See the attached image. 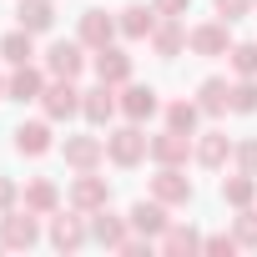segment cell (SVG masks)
Instances as JSON below:
<instances>
[{"instance_id": "6da1fadb", "label": "cell", "mask_w": 257, "mask_h": 257, "mask_svg": "<svg viewBox=\"0 0 257 257\" xmlns=\"http://www.w3.org/2000/svg\"><path fill=\"white\" fill-rule=\"evenodd\" d=\"M147 157H152V137H142V121H126L121 132L106 137V162H116V167H137Z\"/></svg>"}, {"instance_id": "7a4b0ae2", "label": "cell", "mask_w": 257, "mask_h": 257, "mask_svg": "<svg viewBox=\"0 0 257 257\" xmlns=\"http://www.w3.org/2000/svg\"><path fill=\"white\" fill-rule=\"evenodd\" d=\"M41 242V212H21V207H11V212H0V247H11V252H26V247H36Z\"/></svg>"}, {"instance_id": "3957f363", "label": "cell", "mask_w": 257, "mask_h": 257, "mask_svg": "<svg viewBox=\"0 0 257 257\" xmlns=\"http://www.w3.org/2000/svg\"><path fill=\"white\" fill-rule=\"evenodd\" d=\"M91 242V222H86V212H51V247L56 252H81Z\"/></svg>"}, {"instance_id": "277c9868", "label": "cell", "mask_w": 257, "mask_h": 257, "mask_svg": "<svg viewBox=\"0 0 257 257\" xmlns=\"http://www.w3.org/2000/svg\"><path fill=\"white\" fill-rule=\"evenodd\" d=\"M41 111H46V121H71V116H81V91H76V81L56 76V81L41 91Z\"/></svg>"}, {"instance_id": "5b68a950", "label": "cell", "mask_w": 257, "mask_h": 257, "mask_svg": "<svg viewBox=\"0 0 257 257\" xmlns=\"http://www.w3.org/2000/svg\"><path fill=\"white\" fill-rule=\"evenodd\" d=\"M152 197L167 202V207H187V202L197 197V187H192V177H187L182 167H157V177H152Z\"/></svg>"}, {"instance_id": "8992f818", "label": "cell", "mask_w": 257, "mask_h": 257, "mask_svg": "<svg viewBox=\"0 0 257 257\" xmlns=\"http://www.w3.org/2000/svg\"><path fill=\"white\" fill-rule=\"evenodd\" d=\"M71 207L76 212H101V207H111V182L106 177H96V172H76V182H71Z\"/></svg>"}, {"instance_id": "52a82bcc", "label": "cell", "mask_w": 257, "mask_h": 257, "mask_svg": "<svg viewBox=\"0 0 257 257\" xmlns=\"http://www.w3.org/2000/svg\"><path fill=\"white\" fill-rule=\"evenodd\" d=\"M116 111H121V96H116V86L96 81L91 91H81V116H86L91 126H106V121H111Z\"/></svg>"}, {"instance_id": "ba28073f", "label": "cell", "mask_w": 257, "mask_h": 257, "mask_svg": "<svg viewBox=\"0 0 257 257\" xmlns=\"http://www.w3.org/2000/svg\"><path fill=\"white\" fill-rule=\"evenodd\" d=\"M126 237H132V222H126V217H116L111 207L91 212V242H101V247L121 252V247H126Z\"/></svg>"}, {"instance_id": "9c48e42d", "label": "cell", "mask_w": 257, "mask_h": 257, "mask_svg": "<svg viewBox=\"0 0 257 257\" xmlns=\"http://www.w3.org/2000/svg\"><path fill=\"white\" fill-rule=\"evenodd\" d=\"M126 222H132V232H142V237H152V242H157V237L172 227V217H167V202H157V197H152V202L142 197L132 212H126Z\"/></svg>"}, {"instance_id": "30bf717a", "label": "cell", "mask_w": 257, "mask_h": 257, "mask_svg": "<svg viewBox=\"0 0 257 257\" xmlns=\"http://www.w3.org/2000/svg\"><path fill=\"white\" fill-rule=\"evenodd\" d=\"M192 152H197V147H192L187 132H172V126H167L162 137H152V162H157V167H187Z\"/></svg>"}, {"instance_id": "8fae6325", "label": "cell", "mask_w": 257, "mask_h": 257, "mask_svg": "<svg viewBox=\"0 0 257 257\" xmlns=\"http://www.w3.org/2000/svg\"><path fill=\"white\" fill-rule=\"evenodd\" d=\"M187 46H192L197 56H227V51H232V36H227V21L217 16V21H202V26H192Z\"/></svg>"}, {"instance_id": "7c38bea8", "label": "cell", "mask_w": 257, "mask_h": 257, "mask_svg": "<svg viewBox=\"0 0 257 257\" xmlns=\"http://www.w3.org/2000/svg\"><path fill=\"white\" fill-rule=\"evenodd\" d=\"M46 71L76 81V76L86 71V46H81V41H56V46L46 51Z\"/></svg>"}, {"instance_id": "4fadbf2b", "label": "cell", "mask_w": 257, "mask_h": 257, "mask_svg": "<svg viewBox=\"0 0 257 257\" xmlns=\"http://www.w3.org/2000/svg\"><path fill=\"white\" fill-rule=\"evenodd\" d=\"M91 71H96V81H106V86H126V81H132V56L116 51V46H101V51L91 56Z\"/></svg>"}, {"instance_id": "5bb4252c", "label": "cell", "mask_w": 257, "mask_h": 257, "mask_svg": "<svg viewBox=\"0 0 257 257\" xmlns=\"http://www.w3.org/2000/svg\"><path fill=\"white\" fill-rule=\"evenodd\" d=\"M66 167H76V172H96L101 162H106V142L101 137H66Z\"/></svg>"}, {"instance_id": "9a60e30c", "label": "cell", "mask_w": 257, "mask_h": 257, "mask_svg": "<svg viewBox=\"0 0 257 257\" xmlns=\"http://www.w3.org/2000/svg\"><path fill=\"white\" fill-rule=\"evenodd\" d=\"M157 111H162V96H157L152 86L126 81V91H121V116H126V121H152Z\"/></svg>"}, {"instance_id": "2e32d148", "label": "cell", "mask_w": 257, "mask_h": 257, "mask_svg": "<svg viewBox=\"0 0 257 257\" xmlns=\"http://www.w3.org/2000/svg\"><path fill=\"white\" fill-rule=\"evenodd\" d=\"M187 36H192V31L182 26V16H162V21H157V31H152V51L172 61V56H182V51H187Z\"/></svg>"}, {"instance_id": "e0dca14e", "label": "cell", "mask_w": 257, "mask_h": 257, "mask_svg": "<svg viewBox=\"0 0 257 257\" xmlns=\"http://www.w3.org/2000/svg\"><path fill=\"white\" fill-rule=\"evenodd\" d=\"M41 91H46V76H41L36 61H31V66H16L11 81H6V96L21 101V106H26V101H41Z\"/></svg>"}, {"instance_id": "ac0fdd59", "label": "cell", "mask_w": 257, "mask_h": 257, "mask_svg": "<svg viewBox=\"0 0 257 257\" xmlns=\"http://www.w3.org/2000/svg\"><path fill=\"white\" fill-rule=\"evenodd\" d=\"M56 142H51V121H21L16 126V152L21 157H46Z\"/></svg>"}, {"instance_id": "d6986e66", "label": "cell", "mask_w": 257, "mask_h": 257, "mask_svg": "<svg viewBox=\"0 0 257 257\" xmlns=\"http://www.w3.org/2000/svg\"><path fill=\"white\" fill-rule=\"evenodd\" d=\"M116 31H121V26H116L106 11H86V16H81V36H76V41H81V46H91V51H101V46H111V36H116Z\"/></svg>"}, {"instance_id": "ffe728a7", "label": "cell", "mask_w": 257, "mask_h": 257, "mask_svg": "<svg viewBox=\"0 0 257 257\" xmlns=\"http://www.w3.org/2000/svg\"><path fill=\"white\" fill-rule=\"evenodd\" d=\"M197 106H202V116H227L232 111V86L222 76H207L197 86Z\"/></svg>"}, {"instance_id": "44dd1931", "label": "cell", "mask_w": 257, "mask_h": 257, "mask_svg": "<svg viewBox=\"0 0 257 257\" xmlns=\"http://www.w3.org/2000/svg\"><path fill=\"white\" fill-rule=\"evenodd\" d=\"M157 21H162V16H157L152 6H126L116 26H121V36H126V41H152V31H157Z\"/></svg>"}, {"instance_id": "7402d4cb", "label": "cell", "mask_w": 257, "mask_h": 257, "mask_svg": "<svg viewBox=\"0 0 257 257\" xmlns=\"http://www.w3.org/2000/svg\"><path fill=\"white\" fill-rule=\"evenodd\" d=\"M16 26L31 31V36H41V31L56 26V6H51V0H21V6H16Z\"/></svg>"}, {"instance_id": "603a6c76", "label": "cell", "mask_w": 257, "mask_h": 257, "mask_svg": "<svg viewBox=\"0 0 257 257\" xmlns=\"http://www.w3.org/2000/svg\"><path fill=\"white\" fill-rule=\"evenodd\" d=\"M202 167H227V157H232V142H227V132H202V142H197V152H192Z\"/></svg>"}, {"instance_id": "cb8c5ba5", "label": "cell", "mask_w": 257, "mask_h": 257, "mask_svg": "<svg viewBox=\"0 0 257 257\" xmlns=\"http://www.w3.org/2000/svg\"><path fill=\"white\" fill-rule=\"evenodd\" d=\"M21 202L31 207V212H41V217H51L56 207H61V192H56V182H46V177H36L26 192H21Z\"/></svg>"}, {"instance_id": "d4e9b609", "label": "cell", "mask_w": 257, "mask_h": 257, "mask_svg": "<svg viewBox=\"0 0 257 257\" xmlns=\"http://www.w3.org/2000/svg\"><path fill=\"white\" fill-rule=\"evenodd\" d=\"M0 56H6L11 66H31V61H36V36L16 26V31H11L6 41H0Z\"/></svg>"}, {"instance_id": "484cf974", "label": "cell", "mask_w": 257, "mask_h": 257, "mask_svg": "<svg viewBox=\"0 0 257 257\" xmlns=\"http://www.w3.org/2000/svg\"><path fill=\"white\" fill-rule=\"evenodd\" d=\"M222 202H227V207H252V202H257V177H247V172L222 177Z\"/></svg>"}, {"instance_id": "4316f807", "label": "cell", "mask_w": 257, "mask_h": 257, "mask_svg": "<svg viewBox=\"0 0 257 257\" xmlns=\"http://www.w3.org/2000/svg\"><path fill=\"white\" fill-rule=\"evenodd\" d=\"M157 247H162V252H202V232H197V227L172 222V227L157 237Z\"/></svg>"}, {"instance_id": "83f0119b", "label": "cell", "mask_w": 257, "mask_h": 257, "mask_svg": "<svg viewBox=\"0 0 257 257\" xmlns=\"http://www.w3.org/2000/svg\"><path fill=\"white\" fill-rule=\"evenodd\" d=\"M162 116H167V126L172 132H197V121H202V106L197 101H172V106H162Z\"/></svg>"}, {"instance_id": "f1b7e54d", "label": "cell", "mask_w": 257, "mask_h": 257, "mask_svg": "<svg viewBox=\"0 0 257 257\" xmlns=\"http://www.w3.org/2000/svg\"><path fill=\"white\" fill-rule=\"evenodd\" d=\"M232 111H237V116H252V111H257V76H242V81L232 86Z\"/></svg>"}, {"instance_id": "f546056e", "label": "cell", "mask_w": 257, "mask_h": 257, "mask_svg": "<svg viewBox=\"0 0 257 257\" xmlns=\"http://www.w3.org/2000/svg\"><path fill=\"white\" fill-rule=\"evenodd\" d=\"M232 237H237V247H257V207H237Z\"/></svg>"}, {"instance_id": "4dcf8cb0", "label": "cell", "mask_w": 257, "mask_h": 257, "mask_svg": "<svg viewBox=\"0 0 257 257\" xmlns=\"http://www.w3.org/2000/svg\"><path fill=\"white\" fill-rule=\"evenodd\" d=\"M227 56H232V71H237V76H257V41H242V46H232Z\"/></svg>"}, {"instance_id": "1f68e13d", "label": "cell", "mask_w": 257, "mask_h": 257, "mask_svg": "<svg viewBox=\"0 0 257 257\" xmlns=\"http://www.w3.org/2000/svg\"><path fill=\"white\" fill-rule=\"evenodd\" d=\"M212 6H217V16L232 26V21H242V16L252 11V0H212Z\"/></svg>"}, {"instance_id": "d6a6232c", "label": "cell", "mask_w": 257, "mask_h": 257, "mask_svg": "<svg viewBox=\"0 0 257 257\" xmlns=\"http://www.w3.org/2000/svg\"><path fill=\"white\" fill-rule=\"evenodd\" d=\"M202 252H217V257H232L237 252V237L222 232V237H202Z\"/></svg>"}, {"instance_id": "836d02e7", "label": "cell", "mask_w": 257, "mask_h": 257, "mask_svg": "<svg viewBox=\"0 0 257 257\" xmlns=\"http://www.w3.org/2000/svg\"><path fill=\"white\" fill-rule=\"evenodd\" d=\"M232 157H237V167H242L247 177H257V142H242V147H232Z\"/></svg>"}, {"instance_id": "e575fe53", "label": "cell", "mask_w": 257, "mask_h": 257, "mask_svg": "<svg viewBox=\"0 0 257 257\" xmlns=\"http://www.w3.org/2000/svg\"><path fill=\"white\" fill-rule=\"evenodd\" d=\"M16 202H21V187H16L11 177H0V212H11Z\"/></svg>"}, {"instance_id": "d590c367", "label": "cell", "mask_w": 257, "mask_h": 257, "mask_svg": "<svg viewBox=\"0 0 257 257\" xmlns=\"http://www.w3.org/2000/svg\"><path fill=\"white\" fill-rule=\"evenodd\" d=\"M187 6H192V0H152L157 16H187Z\"/></svg>"}, {"instance_id": "8d00e7d4", "label": "cell", "mask_w": 257, "mask_h": 257, "mask_svg": "<svg viewBox=\"0 0 257 257\" xmlns=\"http://www.w3.org/2000/svg\"><path fill=\"white\" fill-rule=\"evenodd\" d=\"M0 96H6V81H0Z\"/></svg>"}, {"instance_id": "74e56055", "label": "cell", "mask_w": 257, "mask_h": 257, "mask_svg": "<svg viewBox=\"0 0 257 257\" xmlns=\"http://www.w3.org/2000/svg\"><path fill=\"white\" fill-rule=\"evenodd\" d=\"M252 11H257V0H252Z\"/></svg>"}]
</instances>
